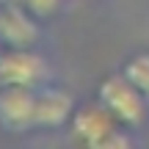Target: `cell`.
I'll use <instances>...</instances> for the list:
<instances>
[{"label": "cell", "mask_w": 149, "mask_h": 149, "mask_svg": "<svg viewBox=\"0 0 149 149\" xmlns=\"http://www.w3.org/2000/svg\"><path fill=\"white\" fill-rule=\"evenodd\" d=\"M116 124L119 122L102 102L83 105L72 113V135L91 149H127L130 138Z\"/></svg>", "instance_id": "obj_1"}, {"label": "cell", "mask_w": 149, "mask_h": 149, "mask_svg": "<svg viewBox=\"0 0 149 149\" xmlns=\"http://www.w3.org/2000/svg\"><path fill=\"white\" fill-rule=\"evenodd\" d=\"M100 102L113 113L119 124L138 127L146 119V94L127 77V74H111L100 86Z\"/></svg>", "instance_id": "obj_2"}, {"label": "cell", "mask_w": 149, "mask_h": 149, "mask_svg": "<svg viewBox=\"0 0 149 149\" xmlns=\"http://www.w3.org/2000/svg\"><path fill=\"white\" fill-rule=\"evenodd\" d=\"M50 77V66L31 47H8L0 53V86H28L39 88Z\"/></svg>", "instance_id": "obj_3"}, {"label": "cell", "mask_w": 149, "mask_h": 149, "mask_svg": "<svg viewBox=\"0 0 149 149\" xmlns=\"http://www.w3.org/2000/svg\"><path fill=\"white\" fill-rule=\"evenodd\" d=\"M0 127L8 133H28L36 127V88L0 86Z\"/></svg>", "instance_id": "obj_4"}, {"label": "cell", "mask_w": 149, "mask_h": 149, "mask_svg": "<svg viewBox=\"0 0 149 149\" xmlns=\"http://www.w3.org/2000/svg\"><path fill=\"white\" fill-rule=\"evenodd\" d=\"M39 39V25L33 14L19 3H8L0 8V42L6 47H33Z\"/></svg>", "instance_id": "obj_5"}, {"label": "cell", "mask_w": 149, "mask_h": 149, "mask_svg": "<svg viewBox=\"0 0 149 149\" xmlns=\"http://www.w3.org/2000/svg\"><path fill=\"white\" fill-rule=\"evenodd\" d=\"M74 113V102L64 88H36V127L50 130V127H61L72 119Z\"/></svg>", "instance_id": "obj_6"}, {"label": "cell", "mask_w": 149, "mask_h": 149, "mask_svg": "<svg viewBox=\"0 0 149 149\" xmlns=\"http://www.w3.org/2000/svg\"><path fill=\"white\" fill-rule=\"evenodd\" d=\"M14 3L25 6L33 17H50V14H55V11H58L61 0H14Z\"/></svg>", "instance_id": "obj_7"}, {"label": "cell", "mask_w": 149, "mask_h": 149, "mask_svg": "<svg viewBox=\"0 0 149 149\" xmlns=\"http://www.w3.org/2000/svg\"><path fill=\"white\" fill-rule=\"evenodd\" d=\"M146 100H149V88H146Z\"/></svg>", "instance_id": "obj_8"}]
</instances>
